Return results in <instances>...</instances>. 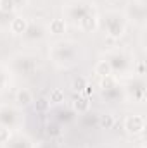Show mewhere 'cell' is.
Wrapping results in <instances>:
<instances>
[{
	"instance_id": "6da1fadb",
	"label": "cell",
	"mask_w": 147,
	"mask_h": 148,
	"mask_svg": "<svg viewBox=\"0 0 147 148\" xmlns=\"http://www.w3.org/2000/svg\"><path fill=\"white\" fill-rule=\"evenodd\" d=\"M49 57L57 67H73L80 60V45L73 40H57L50 45Z\"/></svg>"
},
{
	"instance_id": "7a4b0ae2",
	"label": "cell",
	"mask_w": 147,
	"mask_h": 148,
	"mask_svg": "<svg viewBox=\"0 0 147 148\" xmlns=\"http://www.w3.org/2000/svg\"><path fill=\"white\" fill-rule=\"evenodd\" d=\"M102 26L106 36L111 40H119L126 33L128 21L123 12L119 10H106L102 16H99V28Z\"/></svg>"
},
{
	"instance_id": "3957f363",
	"label": "cell",
	"mask_w": 147,
	"mask_h": 148,
	"mask_svg": "<svg viewBox=\"0 0 147 148\" xmlns=\"http://www.w3.org/2000/svg\"><path fill=\"white\" fill-rule=\"evenodd\" d=\"M106 60L109 62L111 71L114 77H126L130 74H133V64L135 59L130 52L123 50V48H114L106 53Z\"/></svg>"
},
{
	"instance_id": "277c9868",
	"label": "cell",
	"mask_w": 147,
	"mask_h": 148,
	"mask_svg": "<svg viewBox=\"0 0 147 148\" xmlns=\"http://www.w3.org/2000/svg\"><path fill=\"white\" fill-rule=\"evenodd\" d=\"M9 71L12 74L31 77L38 71V57L33 55V53H17V55L12 57Z\"/></svg>"
},
{
	"instance_id": "5b68a950",
	"label": "cell",
	"mask_w": 147,
	"mask_h": 148,
	"mask_svg": "<svg viewBox=\"0 0 147 148\" xmlns=\"http://www.w3.org/2000/svg\"><path fill=\"white\" fill-rule=\"evenodd\" d=\"M94 3H90L88 0H69L64 3V21L71 23L73 26H78V23L90 12L94 10Z\"/></svg>"
},
{
	"instance_id": "8992f818",
	"label": "cell",
	"mask_w": 147,
	"mask_h": 148,
	"mask_svg": "<svg viewBox=\"0 0 147 148\" xmlns=\"http://www.w3.org/2000/svg\"><path fill=\"white\" fill-rule=\"evenodd\" d=\"M123 95L126 98H130L132 102H135V103L146 102V81H144V77L142 76H133L126 83Z\"/></svg>"
},
{
	"instance_id": "52a82bcc",
	"label": "cell",
	"mask_w": 147,
	"mask_h": 148,
	"mask_svg": "<svg viewBox=\"0 0 147 148\" xmlns=\"http://www.w3.org/2000/svg\"><path fill=\"white\" fill-rule=\"evenodd\" d=\"M126 21L139 24V26H146V19H147V7H146V0H132L126 5V12H123Z\"/></svg>"
},
{
	"instance_id": "ba28073f",
	"label": "cell",
	"mask_w": 147,
	"mask_h": 148,
	"mask_svg": "<svg viewBox=\"0 0 147 148\" xmlns=\"http://www.w3.org/2000/svg\"><path fill=\"white\" fill-rule=\"evenodd\" d=\"M123 129L130 136H139L146 131V117L140 114H130L123 121Z\"/></svg>"
},
{
	"instance_id": "9c48e42d",
	"label": "cell",
	"mask_w": 147,
	"mask_h": 148,
	"mask_svg": "<svg viewBox=\"0 0 147 148\" xmlns=\"http://www.w3.org/2000/svg\"><path fill=\"white\" fill-rule=\"evenodd\" d=\"M0 126L12 129H17L21 126V115L17 109L10 107V105H0Z\"/></svg>"
},
{
	"instance_id": "30bf717a",
	"label": "cell",
	"mask_w": 147,
	"mask_h": 148,
	"mask_svg": "<svg viewBox=\"0 0 147 148\" xmlns=\"http://www.w3.org/2000/svg\"><path fill=\"white\" fill-rule=\"evenodd\" d=\"M47 26L42 23V21H33L28 24L26 31L23 33V38L28 41V43H37V41H42L45 35H47Z\"/></svg>"
},
{
	"instance_id": "8fae6325",
	"label": "cell",
	"mask_w": 147,
	"mask_h": 148,
	"mask_svg": "<svg viewBox=\"0 0 147 148\" xmlns=\"http://www.w3.org/2000/svg\"><path fill=\"white\" fill-rule=\"evenodd\" d=\"M76 28H80L83 33H95L97 29H99V14H97V10L94 9V10H90L80 23H78V26Z\"/></svg>"
},
{
	"instance_id": "7c38bea8",
	"label": "cell",
	"mask_w": 147,
	"mask_h": 148,
	"mask_svg": "<svg viewBox=\"0 0 147 148\" xmlns=\"http://www.w3.org/2000/svg\"><path fill=\"white\" fill-rule=\"evenodd\" d=\"M3 148H33V143L31 140L23 134V133H12L9 141L3 145Z\"/></svg>"
},
{
	"instance_id": "4fadbf2b",
	"label": "cell",
	"mask_w": 147,
	"mask_h": 148,
	"mask_svg": "<svg viewBox=\"0 0 147 148\" xmlns=\"http://www.w3.org/2000/svg\"><path fill=\"white\" fill-rule=\"evenodd\" d=\"M28 24H30V21H28L26 17H23V16H14L12 21H10L9 29H10L12 35H21V36H23V33L26 31Z\"/></svg>"
},
{
	"instance_id": "5bb4252c",
	"label": "cell",
	"mask_w": 147,
	"mask_h": 148,
	"mask_svg": "<svg viewBox=\"0 0 147 148\" xmlns=\"http://www.w3.org/2000/svg\"><path fill=\"white\" fill-rule=\"evenodd\" d=\"M73 110L76 114H87L90 110V98L85 95H78L73 98Z\"/></svg>"
},
{
	"instance_id": "9a60e30c",
	"label": "cell",
	"mask_w": 147,
	"mask_h": 148,
	"mask_svg": "<svg viewBox=\"0 0 147 148\" xmlns=\"http://www.w3.org/2000/svg\"><path fill=\"white\" fill-rule=\"evenodd\" d=\"M66 28H68V23L64 19H52L47 26V31L50 35H62L66 33Z\"/></svg>"
},
{
	"instance_id": "2e32d148",
	"label": "cell",
	"mask_w": 147,
	"mask_h": 148,
	"mask_svg": "<svg viewBox=\"0 0 147 148\" xmlns=\"http://www.w3.org/2000/svg\"><path fill=\"white\" fill-rule=\"evenodd\" d=\"M16 102H17L19 105H23V107L30 105V103L33 102V95H31V91L26 90V88H21V90L16 93Z\"/></svg>"
},
{
	"instance_id": "e0dca14e",
	"label": "cell",
	"mask_w": 147,
	"mask_h": 148,
	"mask_svg": "<svg viewBox=\"0 0 147 148\" xmlns=\"http://www.w3.org/2000/svg\"><path fill=\"white\" fill-rule=\"evenodd\" d=\"M95 74L99 76V77H106V76H112V71H111V66L109 62L106 60V59H102V60H99L97 64H95Z\"/></svg>"
},
{
	"instance_id": "ac0fdd59",
	"label": "cell",
	"mask_w": 147,
	"mask_h": 148,
	"mask_svg": "<svg viewBox=\"0 0 147 148\" xmlns=\"http://www.w3.org/2000/svg\"><path fill=\"white\" fill-rule=\"evenodd\" d=\"M10 71H9V67H5V66H2L0 64V93L5 90V88H9V84H10Z\"/></svg>"
},
{
	"instance_id": "d6986e66",
	"label": "cell",
	"mask_w": 147,
	"mask_h": 148,
	"mask_svg": "<svg viewBox=\"0 0 147 148\" xmlns=\"http://www.w3.org/2000/svg\"><path fill=\"white\" fill-rule=\"evenodd\" d=\"M49 102H50V105H59V103H62V102H64V91H62L61 88H54V90L50 91V95H49Z\"/></svg>"
},
{
	"instance_id": "ffe728a7",
	"label": "cell",
	"mask_w": 147,
	"mask_h": 148,
	"mask_svg": "<svg viewBox=\"0 0 147 148\" xmlns=\"http://www.w3.org/2000/svg\"><path fill=\"white\" fill-rule=\"evenodd\" d=\"M101 90L102 91H106V90H111V88H114V86H118V77H114V76H106V77H101Z\"/></svg>"
},
{
	"instance_id": "44dd1931",
	"label": "cell",
	"mask_w": 147,
	"mask_h": 148,
	"mask_svg": "<svg viewBox=\"0 0 147 148\" xmlns=\"http://www.w3.org/2000/svg\"><path fill=\"white\" fill-rule=\"evenodd\" d=\"M121 95H123V91L119 90V84H118V86H114V88H111V90L102 91V97H104V98H107V100H111V102H112V100H118Z\"/></svg>"
},
{
	"instance_id": "7402d4cb",
	"label": "cell",
	"mask_w": 147,
	"mask_h": 148,
	"mask_svg": "<svg viewBox=\"0 0 147 148\" xmlns=\"http://www.w3.org/2000/svg\"><path fill=\"white\" fill-rule=\"evenodd\" d=\"M99 126H101L102 129H111V127L114 126V117H112L111 114H102V115L99 117Z\"/></svg>"
},
{
	"instance_id": "603a6c76",
	"label": "cell",
	"mask_w": 147,
	"mask_h": 148,
	"mask_svg": "<svg viewBox=\"0 0 147 148\" xmlns=\"http://www.w3.org/2000/svg\"><path fill=\"white\" fill-rule=\"evenodd\" d=\"M88 83H87V79L83 77V76H78V77H74L73 83H71V88H73L74 91H78V93H83V90H85V86H87Z\"/></svg>"
},
{
	"instance_id": "cb8c5ba5",
	"label": "cell",
	"mask_w": 147,
	"mask_h": 148,
	"mask_svg": "<svg viewBox=\"0 0 147 148\" xmlns=\"http://www.w3.org/2000/svg\"><path fill=\"white\" fill-rule=\"evenodd\" d=\"M0 10L2 12H7V14H14L16 12L14 2L12 0H0Z\"/></svg>"
},
{
	"instance_id": "d4e9b609",
	"label": "cell",
	"mask_w": 147,
	"mask_h": 148,
	"mask_svg": "<svg viewBox=\"0 0 147 148\" xmlns=\"http://www.w3.org/2000/svg\"><path fill=\"white\" fill-rule=\"evenodd\" d=\"M12 17H14V14H7V12H2V10H0V29L9 28Z\"/></svg>"
},
{
	"instance_id": "484cf974",
	"label": "cell",
	"mask_w": 147,
	"mask_h": 148,
	"mask_svg": "<svg viewBox=\"0 0 147 148\" xmlns=\"http://www.w3.org/2000/svg\"><path fill=\"white\" fill-rule=\"evenodd\" d=\"M10 134H12V131H10L9 127H5V126H0V145H5V143L9 141Z\"/></svg>"
},
{
	"instance_id": "4316f807",
	"label": "cell",
	"mask_w": 147,
	"mask_h": 148,
	"mask_svg": "<svg viewBox=\"0 0 147 148\" xmlns=\"http://www.w3.org/2000/svg\"><path fill=\"white\" fill-rule=\"evenodd\" d=\"M133 74H137V76H144L146 74V62L144 60H135V64H133Z\"/></svg>"
},
{
	"instance_id": "83f0119b",
	"label": "cell",
	"mask_w": 147,
	"mask_h": 148,
	"mask_svg": "<svg viewBox=\"0 0 147 148\" xmlns=\"http://www.w3.org/2000/svg\"><path fill=\"white\" fill-rule=\"evenodd\" d=\"M35 105H37V110L43 112V110H47V109L50 107V102H49V98H38Z\"/></svg>"
},
{
	"instance_id": "f1b7e54d",
	"label": "cell",
	"mask_w": 147,
	"mask_h": 148,
	"mask_svg": "<svg viewBox=\"0 0 147 148\" xmlns=\"http://www.w3.org/2000/svg\"><path fill=\"white\" fill-rule=\"evenodd\" d=\"M12 2H14L16 10H19V9H23V7H26V5H28V0H12Z\"/></svg>"
},
{
	"instance_id": "f546056e",
	"label": "cell",
	"mask_w": 147,
	"mask_h": 148,
	"mask_svg": "<svg viewBox=\"0 0 147 148\" xmlns=\"http://www.w3.org/2000/svg\"><path fill=\"white\" fill-rule=\"evenodd\" d=\"M47 133H49L50 136H57V134H61V131H59V127H57V126L49 127V129H47Z\"/></svg>"
},
{
	"instance_id": "4dcf8cb0",
	"label": "cell",
	"mask_w": 147,
	"mask_h": 148,
	"mask_svg": "<svg viewBox=\"0 0 147 148\" xmlns=\"http://www.w3.org/2000/svg\"><path fill=\"white\" fill-rule=\"evenodd\" d=\"M83 93H85V97H88V98H90V95L94 93V88H92L90 84H87V86H85V90H83Z\"/></svg>"
}]
</instances>
